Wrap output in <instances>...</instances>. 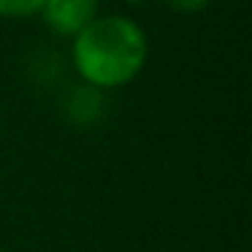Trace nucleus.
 I'll return each mask as SVG.
<instances>
[{"label": "nucleus", "mask_w": 252, "mask_h": 252, "mask_svg": "<svg viewBox=\"0 0 252 252\" xmlns=\"http://www.w3.org/2000/svg\"><path fill=\"white\" fill-rule=\"evenodd\" d=\"M163 3L179 14H195V11H203L212 0H163Z\"/></svg>", "instance_id": "5"}, {"label": "nucleus", "mask_w": 252, "mask_h": 252, "mask_svg": "<svg viewBox=\"0 0 252 252\" xmlns=\"http://www.w3.org/2000/svg\"><path fill=\"white\" fill-rule=\"evenodd\" d=\"M44 0H0V17L8 19H30L41 11Z\"/></svg>", "instance_id": "4"}, {"label": "nucleus", "mask_w": 252, "mask_h": 252, "mask_svg": "<svg viewBox=\"0 0 252 252\" xmlns=\"http://www.w3.org/2000/svg\"><path fill=\"white\" fill-rule=\"evenodd\" d=\"M38 14L52 33L73 38L98 17V0H44Z\"/></svg>", "instance_id": "2"}, {"label": "nucleus", "mask_w": 252, "mask_h": 252, "mask_svg": "<svg viewBox=\"0 0 252 252\" xmlns=\"http://www.w3.org/2000/svg\"><path fill=\"white\" fill-rule=\"evenodd\" d=\"M0 252H8V250H3V247H0Z\"/></svg>", "instance_id": "6"}, {"label": "nucleus", "mask_w": 252, "mask_h": 252, "mask_svg": "<svg viewBox=\"0 0 252 252\" xmlns=\"http://www.w3.org/2000/svg\"><path fill=\"white\" fill-rule=\"evenodd\" d=\"M65 114L71 122H79V125L98 120V117L103 114V93L90 87V84L76 87L65 100Z\"/></svg>", "instance_id": "3"}, {"label": "nucleus", "mask_w": 252, "mask_h": 252, "mask_svg": "<svg viewBox=\"0 0 252 252\" xmlns=\"http://www.w3.org/2000/svg\"><path fill=\"white\" fill-rule=\"evenodd\" d=\"M149 55L141 25L122 14L95 17L73 35V68L84 84L95 90H117L141 73Z\"/></svg>", "instance_id": "1"}]
</instances>
